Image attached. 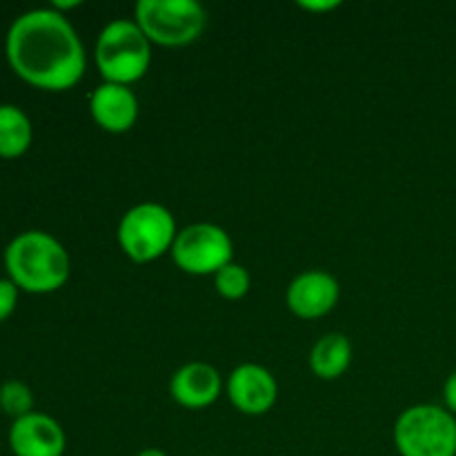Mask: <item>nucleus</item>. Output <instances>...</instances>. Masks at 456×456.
Returning a JSON list of instances; mask_svg holds the SVG:
<instances>
[{
  "mask_svg": "<svg viewBox=\"0 0 456 456\" xmlns=\"http://www.w3.org/2000/svg\"><path fill=\"white\" fill-rule=\"evenodd\" d=\"M18 285L12 279H0V323L13 314L18 305Z\"/></svg>",
  "mask_w": 456,
  "mask_h": 456,
  "instance_id": "obj_17",
  "label": "nucleus"
},
{
  "mask_svg": "<svg viewBox=\"0 0 456 456\" xmlns=\"http://www.w3.org/2000/svg\"><path fill=\"white\" fill-rule=\"evenodd\" d=\"M225 395L240 414L261 417L274 408L279 399V383L265 365L240 363L227 377Z\"/></svg>",
  "mask_w": 456,
  "mask_h": 456,
  "instance_id": "obj_8",
  "label": "nucleus"
},
{
  "mask_svg": "<svg viewBox=\"0 0 456 456\" xmlns=\"http://www.w3.org/2000/svg\"><path fill=\"white\" fill-rule=\"evenodd\" d=\"M0 410L13 417V421L34 412V392H31V387L27 383L18 381V379L4 381L0 386Z\"/></svg>",
  "mask_w": 456,
  "mask_h": 456,
  "instance_id": "obj_16",
  "label": "nucleus"
},
{
  "mask_svg": "<svg viewBox=\"0 0 456 456\" xmlns=\"http://www.w3.org/2000/svg\"><path fill=\"white\" fill-rule=\"evenodd\" d=\"M136 456H167V454L159 448H145V450H141Z\"/></svg>",
  "mask_w": 456,
  "mask_h": 456,
  "instance_id": "obj_20",
  "label": "nucleus"
},
{
  "mask_svg": "<svg viewBox=\"0 0 456 456\" xmlns=\"http://www.w3.org/2000/svg\"><path fill=\"white\" fill-rule=\"evenodd\" d=\"M94 61L105 83L132 87L150 71L151 43L134 18H116L98 34Z\"/></svg>",
  "mask_w": 456,
  "mask_h": 456,
  "instance_id": "obj_3",
  "label": "nucleus"
},
{
  "mask_svg": "<svg viewBox=\"0 0 456 456\" xmlns=\"http://www.w3.org/2000/svg\"><path fill=\"white\" fill-rule=\"evenodd\" d=\"M341 298V285L330 272L307 270L294 276L285 292L289 312L303 321H316L330 314Z\"/></svg>",
  "mask_w": 456,
  "mask_h": 456,
  "instance_id": "obj_9",
  "label": "nucleus"
},
{
  "mask_svg": "<svg viewBox=\"0 0 456 456\" xmlns=\"http://www.w3.org/2000/svg\"><path fill=\"white\" fill-rule=\"evenodd\" d=\"M392 439L401 456H456V417L444 405H410L396 419Z\"/></svg>",
  "mask_w": 456,
  "mask_h": 456,
  "instance_id": "obj_4",
  "label": "nucleus"
},
{
  "mask_svg": "<svg viewBox=\"0 0 456 456\" xmlns=\"http://www.w3.org/2000/svg\"><path fill=\"white\" fill-rule=\"evenodd\" d=\"M352 363V343L346 334L328 332L312 346L310 370L321 381H337Z\"/></svg>",
  "mask_w": 456,
  "mask_h": 456,
  "instance_id": "obj_13",
  "label": "nucleus"
},
{
  "mask_svg": "<svg viewBox=\"0 0 456 456\" xmlns=\"http://www.w3.org/2000/svg\"><path fill=\"white\" fill-rule=\"evenodd\" d=\"M4 53L16 76L45 92H67L80 83L87 67L78 31L65 13L52 7L29 9L13 18Z\"/></svg>",
  "mask_w": 456,
  "mask_h": 456,
  "instance_id": "obj_1",
  "label": "nucleus"
},
{
  "mask_svg": "<svg viewBox=\"0 0 456 456\" xmlns=\"http://www.w3.org/2000/svg\"><path fill=\"white\" fill-rule=\"evenodd\" d=\"M178 270L191 276H214L234 261V243L216 223H191L178 230L172 248Z\"/></svg>",
  "mask_w": 456,
  "mask_h": 456,
  "instance_id": "obj_7",
  "label": "nucleus"
},
{
  "mask_svg": "<svg viewBox=\"0 0 456 456\" xmlns=\"http://www.w3.org/2000/svg\"><path fill=\"white\" fill-rule=\"evenodd\" d=\"M444 408L456 417V370L444 383Z\"/></svg>",
  "mask_w": 456,
  "mask_h": 456,
  "instance_id": "obj_18",
  "label": "nucleus"
},
{
  "mask_svg": "<svg viewBox=\"0 0 456 456\" xmlns=\"http://www.w3.org/2000/svg\"><path fill=\"white\" fill-rule=\"evenodd\" d=\"M338 4L341 3H337V0H319V3H316V0H310V3H298V7L301 9H307V12H332V9H337Z\"/></svg>",
  "mask_w": 456,
  "mask_h": 456,
  "instance_id": "obj_19",
  "label": "nucleus"
},
{
  "mask_svg": "<svg viewBox=\"0 0 456 456\" xmlns=\"http://www.w3.org/2000/svg\"><path fill=\"white\" fill-rule=\"evenodd\" d=\"M134 20L151 45L185 47L200 38L208 13L196 0H138Z\"/></svg>",
  "mask_w": 456,
  "mask_h": 456,
  "instance_id": "obj_6",
  "label": "nucleus"
},
{
  "mask_svg": "<svg viewBox=\"0 0 456 456\" xmlns=\"http://www.w3.org/2000/svg\"><path fill=\"white\" fill-rule=\"evenodd\" d=\"M176 236L178 227L174 214L154 200L129 208L116 230L118 248L134 263H151L172 252Z\"/></svg>",
  "mask_w": 456,
  "mask_h": 456,
  "instance_id": "obj_5",
  "label": "nucleus"
},
{
  "mask_svg": "<svg viewBox=\"0 0 456 456\" xmlns=\"http://www.w3.org/2000/svg\"><path fill=\"white\" fill-rule=\"evenodd\" d=\"M34 141V125L25 110L13 102H0V156L16 159L29 150Z\"/></svg>",
  "mask_w": 456,
  "mask_h": 456,
  "instance_id": "obj_14",
  "label": "nucleus"
},
{
  "mask_svg": "<svg viewBox=\"0 0 456 456\" xmlns=\"http://www.w3.org/2000/svg\"><path fill=\"white\" fill-rule=\"evenodd\" d=\"M214 288L227 301H239L252 288V276L240 263L232 261L214 274Z\"/></svg>",
  "mask_w": 456,
  "mask_h": 456,
  "instance_id": "obj_15",
  "label": "nucleus"
},
{
  "mask_svg": "<svg viewBox=\"0 0 456 456\" xmlns=\"http://www.w3.org/2000/svg\"><path fill=\"white\" fill-rule=\"evenodd\" d=\"M89 114L94 123L105 132L125 134L136 125L141 105L132 87L102 80L89 96Z\"/></svg>",
  "mask_w": 456,
  "mask_h": 456,
  "instance_id": "obj_12",
  "label": "nucleus"
},
{
  "mask_svg": "<svg viewBox=\"0 0 456 456\" xmlns=\"http://www.w3.org/2000/svg\"><path fill=\"white\" fill-rule=\"evenodd\" d=\"M9 448L16 456H62L67 435L56 419L34 410L12 423Z\"/></svg>",
  "mask_w": 456,
  "mask_h": 456,
  "instance_id": "obj_10",
  "label": "nucleus"
},
{
  "mask_svg": "<svg viewBox=\"0 0 456 456\" xmlns=\"http://www.w3.org/2000/svg\"><path fill=\"white\" fill-rule=\"evenodd\" d=\"M225 392V381L214 365L205 361H191L178 368L169 379V396L181 408L205 410Z\"/></svg>",
  "mask_w": 456,
  "mask_h": 456,
  "instance_id": "obj_11",
  "label": "nucleus"
},
{
  "mask_svg": "<svg viewBox=\"0 0 456 456\" xmlns=\"http://www.w3.org/2000/svg\"><path fill=\"white\" fill-rule=\"evenodd\" d=\"M3 258L7 279L29 294L56 292L71 274V258L65 245L43 230H27L13 236Z\"/></svg>",
  "mask_w": 456,
  "mask_h": 456,
  "instance_id": "obj_2",
  "label": "nucleus"
}]
</instances>
